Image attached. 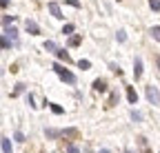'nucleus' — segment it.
I'll return each instance as SVG.
<instances>
[{
  "label": "nucleus",
  "instance_id": "nucleus-20",
  "mask_svg": "<svg viewBox=\"0 0 160 153\" xmlns=\"http://www.w3.org/2000/svg\"><path fill=\"white\" fill-rule=\"evenodd\" d=\"M116 38H118V42H125V40H127V33H125V31H118Z\"/></svg>",
  "mask_w": 160,
  "mask_h": 153
},
{
  "label": "nucleus",
  "instance_id": "nucleus-17",
  "mask_svg": "<svg viewBox=\"0 0 160 153\" xmlns=\"http://www.w3.org/2000/svg\"><path fill=\"white\" fill-rule=\"evenodd\" d=\"M151 38H156V40H158V42H160V25H158V27H153V29H151Z\"/></svg>",
  "mask_w": 160,
  "mask_h": 153
},
{
  "label": "nucleus",
  "instance_id": "nucleus-31",
  "mask_svg": "<svg viewBox=\"0 0 160 153\" xmlns=\"http://www.w3.org/2000/svg\"><path fill=\"white\" fill-rule=\"evenodd\" d=\"M100 153H109V151H107V149H102V151H100Z\"/></svg>",
  "mask_w": 160,
  "mask_h": 153
},
{
  "label": "nucleus",
  "instance_id": "nucleus-15",
  "mask_svg": "<svg viewBox=\"0 0 160 153\" xmlns=\"http://www.w3.org/2000/svg\"><path fill=\"white\" fill-rule=\"evenodd\" d=\"M78 67L82 69V71H87V69L91 67V62H89V60H78Z\"/></svg>",
  "mask_w": 160,
  "mask_h": 153
},
{
  "label": "nucleus",
  "instance_id": "nucleus-14",
  "mask_svg": "<svg viewBox=\"0 0 160 153\" xmlns=\"http://www.w3.org/2000/svg\"><path fill=\"white\" fill-rule=\"evenodd\" d=\"M45 51H58V47H56V42H51V40H47V42H45Z\"/></svg>",
  "mask_w": 160,
  "mask_h": 153
},
{
  "label": "nucleus",
  "instance_id": "nucleus-30",
  "mask_svg": "<svg viewBox=\"0 0 160 153\" xmlns=\"http://www.w3.org/2000/svg\"><path fill=\"white\" fill-rule=\"evenodd\" d=\"M156 67H158V71H160V53L156 55Z\"/></svg>",
  "mask_w": 160,
  "mask_h": 153
},
{
  "label": "nucleus",
  "instance_id": "nucleus-5",
  "mask_svg": "<svg viewBox=\"0 0 160 153\" xmlns=\"http://www.w3.org/2000/svg\"><path fill=\"white\" fill-rule=\"evenodd\" d=\"M133 75H136V80L142 75V60H140V58L133 60Z\"/></svg>",
  "mask_w": 160,
  "mask_h": 153
},
{
  "label": "nucleus",
  "instance_id": "nucleus-11",
  "mask_svg": "<svg viewBox=\"0 0 160 153\" xmlns=\"http://www.w3.org/2000/svg\"><path fill=\"white\" fill-rule=\"evenodd\" d=\"M56 55H58L60 60H65V62H71V58H69V53H67L65 49H58V51H56Z\"/></svg>",
  "mask_w": 160,
  "mask_h": 153
},
{
  "label": "nucleus",
  "instance_id": "nucleus-22",
  "mask_svg": "<svg viewBox=\"0 0 160 153\" xmlns=\"http://www.w3.org/2000/svg\"><path fill=\"white\" fill-rule=\"evenodd\" d=\"M22 91H25V84H22V82H18V84H16V91H13V95L22 93Z\"/></svg>",
  "mask_w": 160,
  "mask_h": 153
},
{
  "label": "nucleus",
  "instance_id": "nucleus-25",
  "mask_svg": "<svg viewBox=\"0 0 160 153\" xmlns=\"http://www.w3.org/2000/svg\"><path fill=\"white\" fill-rule=\"evenodd\" d=\"M65 2H67V5H71V7H76V9L80 7V2H78V0H65Z\"/></svg>",
  "mask_w": 160,
  "mask_h": 153
},
{
  "label": "nucleus",
  "instance_id": "nucleus-29",
  "mask_svg": "<svg viewBox=\"0 0 160 153\" xmlns=\"http://www.w3.org/2000/svg\"><path fill=\"white\" fill-rule=\"evenodd\" d=\"M0 7H2V9H7V7H9V0H0Z\"/></svg>",
  "mask_w": 160,
  "mask_h": 153
},
{
  "label": "nucleus",
  "instance_id": "nucleus-8",
  "mask_svg": "<svg viewBox=\"0 0 160 153\" xmlns=\"http://www.w3.org/2000/svg\"><path fill=\"white\" fill-rule=\"evenodd\" d=\"M0 146H2V151H5V153H13V149H11V142H9V138H0Z\"/></svg>",
  "mask_w": 160,
  "mask_h": 153
},
{
  "label": "nucleus",
  "instance_id": "nucleus-6",
  "mask_svg": "<svg viewBox=\"0 0 160 153\" xmlns=\"http://www.w3.org/2000/svg\"><path fill=\"white\" fill-rule=\"evenodd\" d=\"M93 89H96V91H100V93H105V91H107V82L98 78V80H93Z\"/></svg>",
  "mask_w": 160,
  "mask_h": 153
},
{
  "label": "nucleus",
  "instance_id": "nucleus-9",
  "mask_svg": "<svg viewBox=\"0 0 160 153\" xmlns=\"http://www.w3.org/2000/svg\"><path fill=\"white\" fill-rule=\"evenodd\" d=\"M80 42H82V36L76 33V36H71V38H69V42H67V45H69V47H78Z\"/></svg>",
  "mask_w": 160,
  "mask_h": 153
},
{
  "label": "nucleus",
  "instance_id": "nucleus-2",
  "mask_svg": "<svg viewBox=\"0 0 160 153\" xmlns=\"http://www.w3.org/2000/svg\"><path fill=\"white\" fill-rule=\"evenodd\" d=\"M147 100L151 102V104H160V91H158V87H153V84H149L147 87Z\"/></svg>",
  "mask_w": 160,
  "mask_h": 153
},
{
  "label": "nucleus",
  "instance_id": "nucleus-23",
  "mask_svg": "<svg viewBox=\"0 0 160 153\" xmlns=\"http://www.w3.org/2000/svg\"><path fill=\"white\" fill-rule=\"evenodd\" d=\"M109 69H111L113 73H118V75H120V73H122V71H120V67H118L116 62H111V65H109Z\"/></svg>",
  "mask_w": 160,
  "mask_h": 153
},
{
  "label": "nucleus",
  "instance_id": "nucleus-12",
  "mask_svg": "<svg viewBox=\"0 0 160 153\" xmlns=\"http://www.w3.org/2000/svg\"><path fill=\"white\" fill-rule=\"evenodd\" d=\"M11 42H13V40H11V38H9V36H7V33H5V36H2V38H0V45H2V47H5V49H9V47H11Z\"/></svg>",
  "mask_w": 160,
  "mask_h": 153
},
{
  "label": "nucleus",
  "instance_id": "nucleus-21",
  "mask_svg": "<svg viewBox=\"0 0 160 153\" xmlns=\"http://www.w3.org/2000/svg\"><path fill=\"white\" fill-rule=\"evenodd\" d=\"M131 120H133V122H140V120H142V116H140L138 111H131Z\"/></svg>",
  "mask_w": 160,
  "mask_h": 153
},
{
  "label": "nucleus",
  "instance_id": "nucleus-16",
  "mask_svg": "<svg viewBox=\"0 0 160 153\" xmlns=\"http://www.w3.org/2000/svg\"><path fill=\"white\" fill-rule=\"evenodd\" d=\"M49 107H51V111H53V113H58V116H60V113H65V109H62V107H58V104H53V102H49Z\"/></svg>",
  "mask_w": 160,
  "mask_h": 153
},
{
  "label": "nucleus",
  "instance_id": "nucleus-26",
  "mask_svg": "<svg viewBox=\"0 0 160 153\" xmlns=\"http://www.w3.org/2000/svg\"><path fill=\"white\" fill-rule=\"evenodd\" d=\"M27 102H29V107H33V109H36V107H38V104H33V95H31V93H29V95H27Z\"/></svg>",
  "mask_w": 160,
  "mask_h": 153
},
{
  "label": "nucleus",
  "instance_id": "nucleus-10",
  "mask_svg": "<svg viewBox=\"0 0 160 153\" xmlns=\"http://www.w3.org/2000/svg\"><path fill=\"white\" fill-rule=\"evenodd\" d=\"M47 138H60V136H65V131H58V129H47Z\"/></svg>",
  "mask_w": 160,
  "mask_h": 153
},
{
  "label": "nucleus",
  "instance_id": "nucleus-27",
  "mask_svg": "<svg viewBox=\"0 0 160 153\" xmlns=\"http://www.w3.org/2000/svg\"><path fill=\"white\" fill-rule=\"evenodd\" d=\"M67 153H80V149H78V146H73V144H71V146H69V149H67Z\"/></svg>",
  "mask_w": 160,
  "mask_h": 153
},
{
  "label": "nucleus",
  "instance_id": "nucleus-4",
  "mask_svg": "<svg viewBox=\"0 0 160 153\" xmlns=\"http://www.w3.org/2000/svg\"><path fill=\"white\" fill-rule=\"evenodd\" d=\"M25 29H27V33H31V36H40V27H38V22H33V20H27V22H25Z\"/></svg>",
  "mask_w": 160,
  "mask_h": 153
},
{
  "label": "nucleus",
  "instance_id": "nucleus-1",
  "mask_svg": "<svg viewBox=\"0 0 160 153\" xmlns=\"http://www.w3.org/2000/svg\"><path fill=\"white\" fill-rule=\"evenodd\" d=\"M51 69H53V71H56V73L60 75V80H65L67 84H76V75H73V73H71L69 69H65L62 65H58V62H56V65H53Z\"/></svg>",
  "mask_w": 160,
  "mask_h": 153
},
{
  "label": "nucleus",
  "instance_id": "nucleus-28",
  "mask_svg": "<svg viewBox=\"0 0 160 153\" xmlns=\"http://www.w3.org/2000/svg\"><path fill=\"white\" fill-rule=\"evenodd\" d=\"M16 140H18V142H25V136H22V133L18 131V133H16Z\"/></svg>",
  "mask_w": 160,
  "mask_h": 153
},
{
  "label": "nucleus",
  "instance_id": "nucleus-32",
  "mask_svg": "<svg viewBox=\"0 0 160 153\" xmlns=\"http://www.w3.org/2000/svg\"><path fill=\"white\" fill-rule=\"evenodd\" d=\"M125 153H133V151H125Z\"/></svg>",
  "mask_w": 160,
  "mask_h": 153
},
{
  "label": "nucleus",
  "instance_id": "nucleus-3",
  "mask_svg": "<svg viewBox=\"0 0 160 153\" xmlns=\"http://www.w3.org/2000/svg\"><path fill=\"white\" fill-rule=\"evenodd\" d=\"M47 9L51 11V16H53V18H58V20H62V18H65V16H62V11H60V5H58V2H49V5H47Z\"/></svg>",
  "mask_w": 160,
  "mask_h": 153
},
{
  "label": "nucleus",
  "instance_id": "nucleus-18",
  "mask_svg": "<svg viewBox=\"0 0 160 153\" xmlns=\"http://www.w3.org/2000/svg\"><path fill=\"white\" fill-rule=\"evenodd\" d=\"M62 33H65V36H71V33H73V25H71V22L65 25V27H62Z\"/></svg>",
  "mask_w": 160,
  "mask_h": 153
},
{
  "label": "nucleus",
  "instance_id": "nucleus-19",
  "mask_svg": "<svg viewBox=\"0 0 160 153\" xmlns=\"http://www.w3.org/2000/svg\"><path fill=\"white\" fill-rule=\"evenodd\" d=\"M149 7L153 11H160V0H149Z\"/></svg>",
  "mask_w": 160,
  "mask_h": 153
},
{
  "label": "nucleus",
  "instance_id": "nucleus-13",
  "mask_svg": "<svg viewBox=\"0 0 160 153\" xmlns=\"http://www.w3.org/2000/svg\"><path fill=\"white\" fill-rule=\"evenodd\" d=\"M5 33H7V36H9V38H11V40H13V42H16V40H18V31H16V29H13V27H11V29H7V31H5Z\"/></svg>",
  "mask_w": 160,
  "mask_h": 153
},
{
  "label": "nucleus",
  "instance_id": "nucleus-7",
  "mask_svg": "<svg viewBox=\"0 0 160 153\" xmlns=\"http://www.w3.org/2000/svg\"><path fill=\"white\" fill-rule=\"evenodd\" d=\"M127 98H129V102H131V104H136V102H138V93H136V89H133V87H127Z\"/></svg>",
  "mask_w": 160,
  "mask_h": 153
},
{
  "label": "nucleus",
  "instance_id": "nucleus-24",
  "mask_svg": "<svg viewBox=\"0 0 160 153\" xmlns=\"http://www.w3.org/2000/svg\"><path fill=\"white\" fill-rule=\"evenodd\" d=\"M2 22H5V27H9V25L13 22V16H5V18H2Z\"/></svg>",
  "mask_w": 160,
  "mask_h": 153
}]
</instances>
